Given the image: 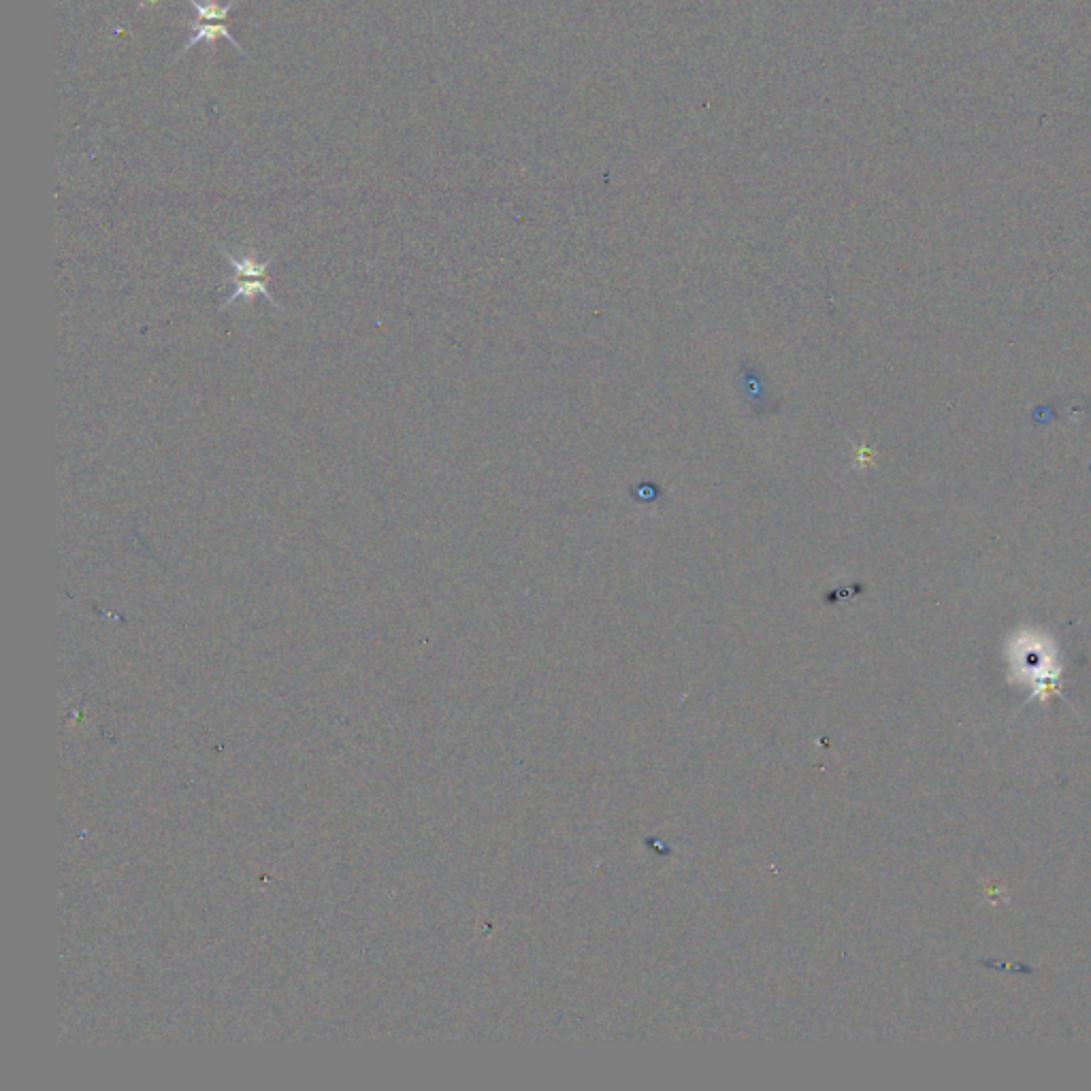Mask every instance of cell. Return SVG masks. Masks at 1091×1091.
Returning <instances> with one entry per match:
<instances>
[{
	"label": "cell",
	"mask_w": 1091,
	"mask_h": 1091,
	"mask_svg": "<svg viewBox=\"0 0 1091 1091\" xmlns=\"http://www.w3.org/2000/svg\"><path fill=\"white\" fill-rule=\"evenodd\" d=\"M220 252L229 258V263L235 269V275L231 278V284L235 286V290L231 292V297L222 303V307H229L233 303H252L256 297H265L267 303L278 307V303H275V299L271 297V292L267 288L269 284L267 271L273 265L275 258L258 260L256 256H233L231 252H226L222 248Z\"/></svg>",
	"instance_id": "1"
},
{
	"label": "cell",
	"mask_w": 1091,
	"mask_h": 1091,
	"mask_svg": "<svg viewBox=\"0 0 1091 1091\" xmlns=\"http://www.w3.org/2000/svg\"><path fill=\"white\" fill-rule=\"evenodd\" d=\"M738 378H740L738 386L744 390V397L748 399L746 403L753 407L755 416H772L780 410V401L772 399L770 388L763 380L761 367L753 363L751 358H744V361L740 363Z\"/></svg>",
	"instance_id": "2"
},
{
	"label": "cell",
	"mask_w": 1091,
	"mask_h": 1091,
	"mask_svg": "<svg viewBox=\"0 0 1091 1091\" xmlns=\"http://www.w3.org/2000/svg\"><path fill=\"white\" fill-rule=\"evenodd\" d=\"M188 26L192 30V37L186 41L184 50L179 52V56H184L188 50H192V47L199 45V43H205V45L211 47V50H214L216 41H220V39L231 41L241 54H246V50H243V47L239 45V41L229 32V28H226V22H201V20H197V22H190Z\"/></svg>",
	"instance_id": "3"
},
{
	"label": "cell",
	"mask_w": 1091,
	"mask_h": 1091,
	"mask_svg": "<svg viewBox=\"0 0 1091 1091\" xmlns=\"http://www.w3.org/2000/svg\"><path fill=\"white\" fill-rule=\"evenodd\" d=\"M188 5L197 11V20L201 22H226L231 11L239 5V0L222 3V0H188Z\"/></svg>",
	"instance_id": "4"
},
{
	"label": "cell",
	"mask_w": 1091,
	"mask_h": 1091,
	"mask_svg": "<svg viewBox=\"0 0 1091 1091\" xmlns=\"http://www.w3.org/2000/svg\"><path fill=\"white\" fill-rule=\"evenodd\" d=\"M631 497L635 501L657 503V499L663 497V491H661V486H657V484H635V486H631Z\"/></svg>",
	"instance_id": "5"
}]
</instances>
